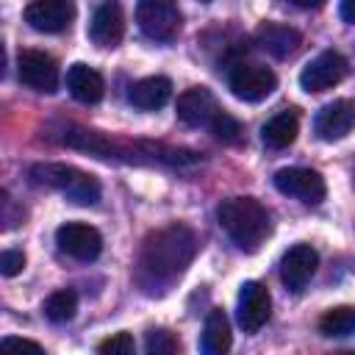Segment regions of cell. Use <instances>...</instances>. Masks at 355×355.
<instances>
[{
    "label": "cell",
    "instance_id": "44dd1931",
    "mask_svg": "<svg viewBox=\"0 0 355 355\" xmlns=\"http://www.w3.org/2000/svg\"><path fill=\"white\" fill-rule=\"evenodd\" d=\"M230 322L225 316V311L214 308L205 319V327H202V338H200V347L205 355H225L230 349Z\"/></svg>",
    "mask_w": 355,
    "mask_h": 355
},
{
    "label": "cell",
    "instance_id": "277c9868",
    "mask_svg": "<svg viewBox=\"0 0 355 355\" xmlns=\"http://www.w3.org/2000/svg\"><path fill=\"white\" fill-rule=\"evenodd\" d=\"M31 178L39 183V186H47V189H55L61 191L67 200L78 202V205H94L100 200V183L94 175L78 169V166H69V164H33L31 166Z\"/></svg>",
    "mask_w": 355,
    "mask_h": 355
},
{
    "label": "cell",
    "instance_id": "5bb4252c",
    "mask_svg": "<svg viewBox=\"0 0 355 355\" xmlns=\"http://www.w3.org/2000/svg\"><path fill=\"white\" fill-rule=\"evenodd\" d=\"M316 266H319L316 250L311 244H294L286 250L280 261V280L288 291H302L308 280L316 275Z\"/></svg>",
    "mask_w": 355,
    "mask_h": 355
},
{
    "label": "cell",
    "instance_id": "4fadbf2b",
    "mask_svg": "<svg viewBox=\"0 0 355 355\" xmlns=\"http://www.w3.org/2000/svg\"><path fill=\"white\" fill-rule=\"evenodd\" d=\"M352 128H355V100L349 97L322 105L313 119V130L322 141H338L347 133H352Z\"/></svg>",
    "mask_w": 355,
    "mask_h": 355
},
{
    "label": "cell",
    "instance_id": "603a6c76",
    "mask_svg": "<svg viewBox=\"0 0 355 355\" xmlns=\"http://www.w3.org/2000/svg\"><path fill=\"white\" fill-rule=\"evenodd\" d=\"M78 311V294L72 288H58L53 291L47 300H44V316L53 322V324H64L75 316Z\"/></svg>",
    "mask_w": 355,
    "mask_h": 355
},
{
    "label": "cell",
    "instance_id": "f546056e",
    "mask_svg": "<svg viewBox=\"0 0 355 355\" xmlns=\"http://www.w3.org/2000/svg\"><path fill=\"white\" fill-rule=\"evenodd\" d=\"M288 3H294L297 8H319L324 0H288Z\"/></svg>",
    "mask_w": 355,
    "mask_h": 355
},
{
    "label": "cell",
    "instance_id": "5b68a950",
    "mask_svg": "<svg viewBox=\"0 0 355 355\" xmlns=\"http://www.w3.org/2000/svg\"><path fill=\"white\" fill-rule=\"evenodd\" d=\"M180 8L175 0H139L136 22L144 36L155 42H172L180 31Z\"/></svg>",
    "mask_w": 355,
    "mask_h": 355
},
{
    "label": "cell",
    "instance_id": "f1b7e54d",
    "mask_svg": "<svg viewBox=\"0 0 355 355\" xmlns=\"http://www.w3.org/2000/svg\"><path fill=\"white\" fill-rule=\"evenodd\" d=\"M341 19L355 22V0H341Z\"/></svg>",
    "mask_w": 355,
    "mask_h": 355
},
{
    "label": "cell",
    "instance_id": "3957f363",
    "mask_svg": "<svg viewBox=\"0 0 355 355\" xmlns=\"http://www.w3.org/2000/svg\"><path fill=\"white\" fill-rule=\"evenodd\" d=\"M216 219H219L222 230L230 236V241L244 252H255L272 233V216H269L266 205H261L255 197L225 200L216 208Z\"/></svg>",
    "mask_w": 355,
    "mask_h": 355
},
{
    "label": "cell",
    "instance_id": "2e32d148",
    "mask_svg": "<svg viewBox=\"0 0 355 355\" xmlns=\"http://www.w3.org/2000/svg\"><path fill=\"white\" fill-rule=\"evenodd\" d=\"M222 108L216 105V97L205 89V86H191L178 97V119L189 128H200V125H211V119L219 114Z\"/></svg>",
    "mask_w": 355,
    "mask_h": 355
},
{
    "label": "cell",
    "instance_id": "4316f807",
    "mask_svg": "<svg viewBox=\"0 0 355 355\" xmlns=\"http://www.w3.org/2000/svg\"><path fill=\"white\" fill-rule=\"evenodd\" d=\"M22 266H25V252L22 250H3V255H0V272L6 277L19 275Z\"/></svg>",
    "mask_w": 355,
    "mask_h": 355
},
{
    "label": "cell",
    "instance_id": "484cf974",
    "mask_svg": "<svg viewBox=\"0 0 355 355\" xmlns=\"http://www.w3.org/2000/svg\"><path fill=\"white\" fill-rule=\"evenodd\" d=\"M133 349H136V344H133L130 333H114L111 338L97 344V352H103V355H130Z\"/></svg>",
    "mask_w": 355,
    "mask_h": 355
},
{
    "label": "cell",
    "instance_id": "9a60e30c",
    "mask_svg": "<svg viewBox=\"0 0 355 355\" xmlns=\"http://www.w3.org/2000/svg\"><path fill=\"white\" fill-rule=\"evenodd\" d=\"M125 33V14L119 0H103L89 22V39L97 47H116Z\"/></svg>",
    "mask_w": 355,
    "mask_h": 355
},
{
    "label": "cell",
    "instance_id": "d4e9b609",
    "mask_svg": "<svg viewBox=\"0 0 355 355\" xmlns=\"http://www.w3.org/2000/svg\"><path fill=\"white\" fill-rule=\"evenodd\" d=\"M144 349L150 355H172L180 349V341L169 330H150L144 338Z\"/></svg>",
    "mask_w": 355,
    "mask_h": 355
},
{
    "label": "cell",
    "instance_id": "52a82bcc",
    "mask_svg": "<svg viewBox=\"0 0 355 355\" xmlns=\"http://www.w3.org/2000/svg\"><path fill=\"white\" fill-rule=\"evenodd\" d=\"M275 189L286 197H294L305 205H319L327 194L324 178L316 169H302V166H286L275 172Z\"/></svg>",
    "mask_w": 355,
    "mask_h": 355
},
{
    "label": "cell",
    "instance_id": "83f0119b",
    "mask_svg": "<svg viewBox=\"0 0 355 355\" xmlns=\"http://www.w3.org/2000/svg\"><path fill=\"white\" fill-rule=\"evenodd\" d=\"M3 347H17V349H42V344L31 341V338H17V336H6Z\"/></svg>",
    "mask_w": 355,
    "mask_h": 355
},
{
    "label": "cell",
    "instance_id": "7402d4cb",
    "mask_svg": "<svg viewBox=\"0 0 355 355\" xmlns=\"http://www.w3.org/2000/svg\"><path fill=\"white\" fill-rule=\"evenodd\" d=\"M319 330H322V336H330V338L352 336L355 333V305H336V308L324 311L319 319Z\"/></svg>",
    "mask_w": 355,
    "mask_h": 355
},
{
    "label": "cell",
    "instance_id": "e0dca14e",
    "mask_svg": "<svg viewBox=\"0 0 355 355\" xmlns=\"http://www.w3.org/2000/svg\"><path fill=\"white\" fill-rule=\"evenodd\" d=\"M302 36L300 31H294L291 25H283V22H261L258 31H255V44L269 53L272 58H288L297 53Z\"/></svg>",
    "mask_w": 355,
    "mask_h": 355
},
{
    "label": "cell",
    "instance_id": "9c48e42d",
    "mask_svg": "<svg viewBox=\"0 0 355 355\" xmlns=\"http://www.w3.org/2000/svg\"><path fill=\"white\" fill-rule=\"evenodd\" d=\"M347 75V58L336 50H324L319 53L316 58H311L302 72H300V86L305 92H324V89H333L344 80Z\"/></svg>",
    "mask_w": 355,
    "mask_h": 355
},
{
    "label": "cell",
    "instance_id": "ba28073f",
    "mask_svg": "<svg viewBox=\"0 0 355 355\" xmlns=\"http://www.w3.org/2000/svg\"><path fill=\"white\" fill-rule=\"evenodd\" d=\"M17 75L33 92H55L58 89V64L44 50H19L17 55Z\"/></svg>",
    "mask_w": 355,
    "mask_h": 355
},
{
    "label": "cell",
    "instance_id": "ac0fdd59",
    "mask_svg": "<svg viewBox=\"0 0 355 355\" xmlns=\"http://www.w3.org/2000/svg\"><path fill=\"white\" fill-rule=\"evenodd\" d=\"M67 89L69 94L78 100V103H100L103 100V92H105V83H103V75L97 69H92L89 64H72L67 69Z\"/></svg>",
    "mask_w": 355,
    "mask_h": 355
},
{
    "label": "cell",
    "instance_id": "30bf717a",
    "mask_svg": "<svg viewBox=\"0 0 355 355\" xmlns=\"http://www.w3.org/2000/svg\"><path fill=\"white\" fill-rule=\"evenodd\" d=\"M55 244L61 252H67L75 261H94L103 252V236L97 227L86 222H64L55 230Z\"/></svg>",
    "mask_w": 355,
    "mask_h": 355
},
{
    "label": "cell",
    "instance_id": "6da1fadb",
    "mask_svg": "<svg viewBox=\"0 0 355 355\" xmlns=\"http://www.w3.org/2000/svg\"><path fill=\"white\" fill-rule=\"evenodd\" d=\"M197 255V236L189 225L183 222H172L164 225L153 233H147V239L141 241V252H139V283L153 294L155 286L164 291L166 286H172L194 261Z\"/></svg>",
    "mask_w": 355,
    "mask_h": 355
},
{
    "label": "cell",
    "instance_id": "ffe728a7",
    "mask_svg": "<svg viewBox=\"0 0 355 355\" xmlns=\"http://www.w3.org/2000/svg\"><path fill=\"white\" fill-rule=\"evenodd\" d=\"M297 130H300V116L294 108H283L277 111L263 128H261V141L269 147V150H283L288 147L294 139H297Z\"/></svg>",
    "mask_w": 355,
    "mask_h": 355
},
{
    "label": "cell",
    "instance_id": "7a4b0ae2",
    "mask_svg": "<svg viewBox=\"0 0 355 355\" xmlns=\"http://www.w3.org/2000/svg\"><path fill=\"white\" fill-rule=\"evenodd\" d=\"M61 141L67 147L86 150L100 158H122L133 164H166V166L197 164V153L183 150V147H166L155 141H122V139H111L100 130H86V128H67Z\"/></svg>",
    "mask_w": 355,
    "mask_h": 355
},
{
    "label": "cell",
    "instance_id": "8fae6325",
    "mask_svg": "<svg viewBox=\"0 0 355 355\" xmlns=\"http://www.w3.org/2000/svg\"><path fill=\"white\" fill-rule=\"evenodd\" d=\"M75 19L72 0H31L25 6V22L39 33H61Z\"/></svg>",
    "mask_w": 355,
    "mask_h": 355
},
{
    "label": "cell",
    "instance_id": "d6986e66",
    "mask_svg": "<svg viewBox=\"0 0 355 355\" xmlns=\"http://www.w3.org/2000/svg\"><path fill=\"white\" fill-rule=\"evenodd\" d=\"M169 94H172V80L164 75H150L130 86L128 100L141 111H155L169 100Z\"/></svg>",
    "mask_w": 355,
    "mask_h": 355
},
{
    "label": "cell",
    "instance_id": "7c38bea8",
    "mask_svg": "<svg viewBox=\"0 0 355 355\" xmlns=\"http://www.w3.org/2000/svg\"><path fill=\"white\" fill-rule=\"evenodd\" d=\"M269 311H272V297H269L266 286L258 283V280H247L239 291V311H236L241 330L244 333H258L266 324Z\"/></svg>",
    "mask_w": 355,
    "mask_h": 355
},
{
    "label": "cell",
    "instance_id": "4dcf8cb0",
    "mask_svg": "<svg viewBox=\"0 0 355 355\" xmlns=\"http://www.w3.org/2000/svg\"><path fill=\"white\" fill-rule=\"evenodd\" d=\"M200 3H211V0H200Z\"/></svg>",
    "mask_w": 355,
    "mask_h": 355
},
{
    "label": "cell",
    "instance_id": "cb8c5ba5",
    "mask_svg": "<svg viewBox=\"0 0 355 355\" xmlns=\"http://www.w3.org/2000/svg\"><path fill=\"white\" fill-rule=\"evenodd\" d=\"M211 133L219 139V141H225V144H236L239 139H241V125H239V119L236 116H230L227 111H219L214 119H211Z\"/></svg>",
    "mask_w": 355,
    "mask_h": 355
},
{
    "label": "cell",
    "instance_id": "8992f818",
    "mask_svg": "<svg viewBox=\"0 0 355 355\" xmlns=\"http://www.w3.org/2000/svg\"><path fill=\"white\" fill-rule=\"evenodd\" d=\"M227 86H230L233 97H239L244 103H261L275 92L277 75L263 64L239 61V64H233V69L227 75Z\"/></svg>",
    "mask_w": 355,
    "mask_h": 355
}]
</instances>
